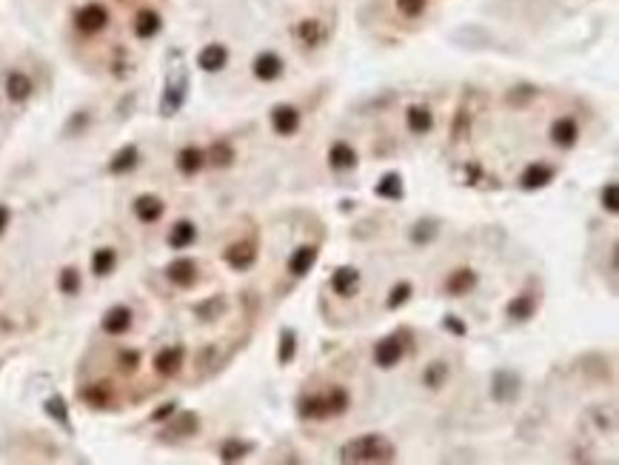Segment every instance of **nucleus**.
<instances>
[{"mask_svg":"<svg viewBox=\"0 0 619 465\" xmlns=\"http://www.w3.org/2000/svg\"><path fill=\"white\" fill-rule=\"evenodd\" d=\"M340 459L343 462H391L394 459V445L385 437L365 434V437L345 442L343 451H340Z\"/></svg>","mask_w":619,"mask_h":465,"instance_id":"obj_1","label":"nucleus"},{"mask_svg":"<svg viewBox=\"0 0 619 465\" xmlns=\"http://www.w3.org/2000/svg\"><path fill=\"white\" fill-rule=\"evenodd\" d=\"M374 360H377V365H382V368L397 365V363L402 360V345H400V340H397V337H385L382 343H377V348H374Z\"/></svg>","mask_w":619,"mask_h":465,"instance_id":"obj_2","label":"nucleus"},{"mask_svg":"<svg viewBox=\"0 0 619 465\" xmlns=\"http://www.w3.org/2000/svg\"><path fill=\"white\" fill-rule=\"evenodd\" d=\"M272 126H274L277 134H294L297 126H300V114H297V109H292V106H277V109L272 111Z\"/></svg>","mask_w":619,"mask_h":465,"instance_id":"obj_3","label":"nucleus"},{"mask_svg":"<svg viewBox=\"0 0 619 465\" xmlns=\"http://www.w3.org/2000/svg\"><path fill=\"white\" fill-rule=\"evenodd\" d=\"M314 260H317V246H300L292 255V260H288V271L294 277H303L305 271H312Z\"/></svg>","mask_w":619,"mask_h":465,"instance_id":"obj_4","label":"nucleus"},{"mask_svg":"<svg viewBox=\"0 0 619 465\" xmlns=\"http://www.w3.org/2000/svg\"><path fill=\"white\" fill-rule=\"evenodd\" d=\"M226 260H228L231 268L243 271V268H248L251 263L257 260V248L251 246V243H237V246H231V248L226 251Z\"/></svg>","mask_w":619,"mask_h":465,"instance_id":"obj_5","label":"nucleus"},{"mask_svg":"<svg viewBox=\"0 0 619 465\" xmlns=\"http://www.w3.org/2000/svg\"><path fill=\"white\" fill-rule=\"evenodd\" d=\"M576 138H579V129H576V123H574L571 118L556 120L554 129H551V140H554L556 146H563V149H571V146L576 143Z\"/></svg>","mask_w":619,"mask_h":465,"instance_id":"obj_6","label":"nucleus"},{"mask_svg":"<svg viewBox=\"0 0 619 465\" xmlns=\"http://www.w3.org/2000/svg\"><path fill=\"white\" fill-rule=\"evenodd\" d=\"M328 163H332V169H340V171H345V169H354V163H357V151L348 146V143H334L332 146V151H328Z\"/></svg>","mask_w":619,"mask_h":465,"instance_id":"obj_7","label":"nucleus"},{"mask_svg":"<svg viewBox=\"0 0 619 465\" xmlns=\"http://www.w3.org/2000/svg\"><path fill=\"white\" fill-rule=\"evenodd\" d=\"M474 283H477L474 271L471 268H459V271H454V274L446 280V288H448V294L459 297V294H468L471 288H474Z\"/></svg>","mask_w":619,"mask_h":465,"instance_id":"obj_8","label":"nucleus"},{"mask_svg":"<svg viewBox=\"0 0 619 465\" xmlns=\"http://www.w3.org/2000/svg\"><path fill=\"white\" fill-rule=\"evenodd\" d=\"M357 283H360V271L357 268H337L334 277H332V288L337 294H343V297L351 294L357 288Z\"/></svg>","mask_w":619,"mask_h":465,"instance_id":"obj_9","label":"nucleus"},{"mask_svg":"<svg viewBox=\"0 0 619 465\" xmlns=\"http://www.w3.org/2000/svg\"><path fill=\"white\" fill-rule=\"evenodd\" d=\"M551 177H554V169L551 166L534 163V166L525 169V174H522V188H539V186H545Z\"/></svg>","mask_w":619,"mask_h":465,"instance_id":"obj_10","label":"nucleus"},{"mask_svg":"<svg viewBox=\"0 0 619 465\" xmlns=\"http://www.w3.org/2000/svg\"><path fill=\"white\" fill-rule=\"evenodd\" d=\"M195 277H197V266L191 263V260H177V263L169 266V280L183 285V288L195 283Z\"/></svg>","mask_w":619,"mask_h":465,"instance_id":"obj_11","label":"nucleus"},{"mask_svg":"<svg viewBox=\"0 0 619 465\" xmlns=\"http://www.w3.org/2000/svg\"><path fill=\"white\" fill-rule=\"evenodd\" d=\"M409 129L414 131V134H425V131H431V126H434V118H431V111L425 109V106H414V109H409Z\"/></svg>","mask_w":619,"mask_h":465,"instance_id":"obj_12","label":"nucleus"},{"mask_svg":"<svg viewBox=\"0 0 619 465\" xmlns=\"http://www.w3.org/2000/svg\"><path fill=\"white\" fill-rule=\"evenodd\" d=\"M129 325H131V312H129V308H111L109 317L103 320V328L109 334H123Z\"/></svg>","mask_w":619,"mask_h":465,"instance_id":"obj_13","label":"nucleus"},{"mask_svg":"<svg viewBox=\"0 0 619 465\" xmlns=\"http://www.w3.org/2000/svg\"><path fill=\"white\" fill-rule=\"evenodd\" d=\"M134 211H138V217L143 223H154V220L163 215V203L158 197H140L138 206H134Z\"/></svg>","mask_w":619,"mask_h":465,"instance_id":"obj_14","label":"nucleus"},{"mask_svg":"<svg viewBox=\"0 0 619 465\" xmlns=\"http://www.w3.org/2000/svg\"><path fill=\"white\" fill-rule=\"evenodd\" d=\"M180 360H183V352H180V348H166V352L158 357V371H160V374H166V377L177 374Z\"/></svg>","mask_w":619,"mask_h":465,"instance_id":"obj_15","label":"nucleus"},{"mask_svg":"<svg viewBox=\"0 0 619 465\" xmlns=\"http://www.w3.org/2000/svg\"><path fill=\"white\" fill-rule=\"evenodd\" d=\"M300 414L303 417H312V420H323V417H332L328 414V402L325 397H308L300 402Z\"/></svg>","mask_w":619,"mask_h":465,"instance_id":"obj_16","label":"nucleus"},{"mask_svg":"<svg viewBox=\"0 0 619 465\" xmlns=\"http://www.w3.org/2000/svg\"><path fill=\"white\" fill-rule=\"evenodd\" d=\"M191 240H195V226L191 223H177L171 228V235H169V243H171V248H186Z\"/></svg>","mask_w":619,"mask_h":465,"instance_id":"obj_17","label":"nucleus"},{"mask_svg":"<svg viewBox=\"0 0 619 465\" xmlns=\"http://www.w3.org/2000/svg\"><path fill=\"white\" fill-rule=\"evenodd\" d=\"M177 166H180L183 174H195L203 166V151L200 149H186V151H180Z\"/></svg>","mask_w":619,"mask_h":465,"instance_id":"obj_18","label":"nucleus"},{"mask_svg":"<svg viewBox=\"0 0 619 465\" xmlns=\"http://www.w3.org/2000/svg\"><path fill=\"white\" fill-rule=\"evenodd\" d=\"M325 402H328V414L337 417V414H345L348 411V391L345 389H332V394H325Z\"/></svg>","mask_w":619,"mask_h":465,"instance_id":"obj_19","label":"nucleus"},{"mask_svg":"<svg viewBox=\"0 0 619 465\" xmlns=\"http://www.w3.org/2000/svg\"><path fill=\"white\" fill-rule=\"evenodd\" d=\"M534 305H536V303H534L531 294H519V297L508 305V314L517 317V320H528V317L534 314Z\"/></svg>","mask_w":619,"mask_h":465,"instance_id":"obj_20","label":"nucleus"},{"mask_svg":"<svg viewBox=\"0 0 619 465\" xmlns=\"http://www.w3.org/2000/svg\"><path fill=\"white\" fill-rule=\"evenodd\" d=\"M377 195H380V197H391V200H397V197L402 195V180H400V174H385L382 183L377 186Z\"/></svg>","mask_w":619,"mask_h":465,"instance_id":"obj_21","label":"nucleus"},{"mask_svg":"<svg viewBox=\"0 0 619 465\" xmlns=\"http://www.w3.org/2000/svg\"><path fill=\"white\" fill-rule=\"evenodd\" d=\"M280 74V61L277 57H260L257 61V77H263V80H272V77Z\"/></svg>","mask_w":619,"mask_h":465,"instance_id":"obj_22","label":"nucleus"},{"mask_svg":"<svg viewBox=\"0 0 619 465\" xmlns=\"http://www.w3.org/2000/svg\"><path fill=\"white\" fill-rule=\"evenodd\" d=\"M111 266H114V251L111 248H103V251H98V255H94V271H98V274H106V271H111Z\"/></svg>","mask_w":619,"mask_h":465,"instance_id":"obj_23","label":"nucleus"},{"mask_svg":"<svg viewBox=\"0 0 619 465\" xmlns=\"http://www.w3.org/2000/svg\"><path fill=\"white\" fill-rule=\"evenodd\" d=\"M134 163H138V151H134V149H126V151H120V154H118V160L111 163V171H123V169H131Z\"/></svg>","mask_w":619,"mask_h":465,"instance_id":"obj_24","label":"nucleus"},{"mask_svg":"<svg viewBox=\"0 0 619 465\" xmlns=\"http://www.w3.org/2000/svg\"><path fill=\"white\" fill-rule=\"evenodd\" d=\"M409 294H411V285H409V283H400V285H394V288H391V297H389V308L402 305L405 300H409Z\"/></svg>","mask_w":619,"mask_h":465,"instance_id":"obj_25","label":"nucleus"},{"mask_svg":"<svg viewBox=\"0 0 619 465\" xmlns=\"http://www.w3.org/2000/svg\"><path fill=\"white\" fill-rule=\"evenodd\" d=\"M446 374H448V371H446V365H442V363H434L428 371H425V382H428L431 389H437V385L446 380Z\"/></svg>","mask_w":619,"mask_h":465,"instance_id":"obj_26","label":"nucleus"},{"mask_svg":"<svg viewBox=\"0 0 619 465\" xmlns=\"http://www.w3.org/2000/svg\"><path fill=\"white\" fill-rule=\"evenodd\" d=\"M292 360H294V334L285 332L280 343V363H292Z\"/></svg>","mask_w":619,"mask_h":465,"instance_id":"obj_27","label":"nucleus"},{"mask_svg":"<svg viewBox=\"0 0 619 465\" xmlns=\"http://www.w3.org/2000/svg\"><path fill=\"white\" fill-rule=\"evenodd\" d=\"M9 94L14 100H23L29 94V80H23V77H12V80H9Z\"/></svg>","mask_w":619,"mask_h":465,"instance_id":"obj_28","label":"nucleus"},{"mask_svg":"<svg viewBox=\"0 0 619 465\" xmlns=\"http://www.w3.org/2000/svg\"><path fill=\"white\" fill-rule=\"evenodd\" d=\"M220 63H223V52L220 49H208L203 54V66L206 69H220Z\"/></svg>","mask_w":619,"mask_h":465,"instance_id":"obj_29","label":"nucleus"},{"mask_svg":"<svg viewBox=\"0 0 619 465\" xmlns=\"http://www.w3.org/2000/svg\"><path fill=\"white\" fill-rule=\"evenodd\" d=\"M602 203L608 206V211H616L619 208V203H616V183H608L605 195H602Z\"/></svg>","mask_w":619,"mask_h":465,"instance_id":"obj_30","label":"nucleus"},{"mask_svg":"<svg viewBox=\"0 0 619 465\" xmlns=\"http://www.w3.org/2000/svg\"><path fill=\"white\" fill-rule=\"evenodd\" d=\"M422 6H425V0H400V9L405 14H420Z\"/></svg>","mask_w":619,"mask_h":465,"instance_id":"obj_31","label":"nucleus"},{"mask_svg":"<svg viewBox=\"0 0 619 465\" xmlns=\"http://www.w3.org/2000/svg\"><path fill=\"white\" fill-rule=\"evenodd\" d=\"M61 285H63V292H66V294H72L74 288H77V274H74L72 268H69V271H63V280H61Z\"/></svg>","mask_w":619,"mask_h":465,"instance_id":"obj_32","label":"nucleus"},{"mask_svg":"<svg viewBox=\"0 0 619 465\" xmlns=\"http://www.w3.org/2000/svg\"><path fill=\"white\" fill-rule=\"evenodd\" d=\"M243 457V445H237V442H228L226 445V451H223V459H240Z\"/></svg>","mask_w":619,"mask_h":465,"instance_id":"obj_33","label":"nucleus"},{"mask_svg":"<svg viewBox=\"0 0 619 465\" xmlns=\"http://www.w3.org/2000/svg\"><path fill=\"white\" fill-rule=\"evenodd\" d=\"M6 220H9V211L0 206V231H3V226H6Z\"/></svg>","mask_w":619,"mask_h":465,"instance_id":"obj_34","label":"nucleus"}]
</instances>
